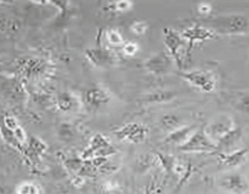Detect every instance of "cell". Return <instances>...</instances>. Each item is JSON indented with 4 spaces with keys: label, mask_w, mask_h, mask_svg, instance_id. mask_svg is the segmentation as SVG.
Segmentation results:
<instances>
[{
    "label": "cell",
    "mask_w": 249,
    "mask_h": 194,
    "mask_svg": "<svg viewBox=\"0 0 249 194\" xmlns=\"http://www.w3.org/2000/svg\"><path fill=\"white\" fill-rule=\"evenodd\" d=\"M213 28L226 34L245 33L249 28V21L247 17L241 16V15L223 16L214 19Z\"/></svg>",
    "instance_id": "cell-1"
},
{
    "label": "cell",
    "mask_w": 249,
    "mask_h": 194,
    "mask_svg": "<svg viewBox=\"0 0 249 194\" xmlns=\"http://www.w3.org/2000/svg\"><path fill=\"white\" fill-rule=\"evenodd\" d=\"M180 149L182 152L190 153H201V152H212L216 149V145L208 137L206 131H197L190 136L189 140L182 143Z\"/></svg>",
    "instance_id": "cell-2"
},
{
    "label": "cell",
    "mask_w": 249,
    "mask_h": 194,
    "mask_svg": "<svg viewBox=\"0 0 249 194\" xmlns=\"http://www.w3.org/2000/svg\"><path fill=\"white\" fill-rule=\"evenodd\" d=\"M233 128H235V125H233L232 119H230L229 116H220V118L215 119L204 131L208 135V137L216 145V142Z\"/></svg>",
    "instance_id": "cell-3"
},
{
    "label": "cell",
    "mask_w": 249,
    "mask_h": 194,
    "mask_svg": "<svg viewBox=\"0 0 249 194\" xmlns=\"http://www.w3.org/2000/svg\"><path fill=\"white\" fill-rule=\"evenodd\" d=\"M117 137L130 143H140L146 137V129L138 124H129L117 131Z\"/></svg>",
    "instance_id": "cell-4"
},
{
    "label": "cell",
    "mask_w": 249,
    "mask_h": 194,
    "mask_svg": "<svg viewBox=\"0 0 249 194\" xmlns=\"http://www.w3.org/2000/svg\"><path fill=\"white\" fill-rule=\"evenodd\" d=\"M185 79L194 86L203 90V91H213L215 87V79L213 75L207 72H191L184 75Z\"/></svg>",
    "instance_id": "cell-5"
},
{
    "label": "cell",
    "mask_w": 249,
    "mask_h": 194,
    "mask_svg": "<svg viewBox=\"0 0 249 194\" xmlns=\"http://www.w3.org/2000/svg\"><path fill=\"white\" fill-rule=\"evenodd\" d=\"M221 186L233 194H243L248 191V182L242 175L231 174L221 179Z\"/></svg>",
    "instance_id": "cell-6"
},
{
    "label": "cell",
    "mask_w": 249,
    "mask_h": 194,
    "mask_svg": "<svg viewBox=\"0 0 249 194\" xmlns=\"http://www.w3.org/2000/svg\"><path fill=\"white\" fill-rule=\"evenodd\" d=\"M241 136H242V131L240 128H233L232 130L229 131L224 137H221L220 140L216 142V149L220 148V149L225 150V152H231V148L233 146H236L238 143V141L241 140Z\"/></svg>",
    "instance_id": "cell-7"
},
{
    "label": "cell",
    "mask_w": 249,
    "mask_h": 194,
    "mask_svg": "<svg viewBox=\"0 0 249 194\" xmlns=\"http://www.w3.org/2000/svg\"><path fill=\"white\" fill-rule=\"evenodd\" d=\"M248 154V149H237L232 150V152L228 153V154H224L221 157V162H223L224 165L229 167H236L240 164H242L246 160V157Z\"/></svg>",
    "instance_id": "cell-8"
},
{
    "label": "cell",
    "mask_w": 249,
    "mask_h": 194,
    "mask_svg": "<svg viewBox=\"0 0 249 194\" xmlns=\"http://www.w3.org/2000/svg\"><path fill=\"white\" fill-rule=\"evenodd\" d=\"M88 57L97 67L107 65L114 58L108 51L104 50H89L88 51Z\"/></svg>",
    "instance_id": "cell-9"
},
{
    "label": "cell",
    "mask_w": 249,
    "mask_h": 194,
    "mask_svg": "<svg viewBox=\"0 0 249 194\" xmlns=\"http://www.w3.org/2000/svg\"><path fill=\"white\" fill-rule=\"evenodd\" d=\"M192 133H194V126L179 128L170 133V136L168 137V141H169V142L178 143V145L181 146L182 143H185L187 140H189L190 136H191Z\"/></svg>",
    "instance_id": "cell-10"
},
{
    "label": "cell",
    "mask_w": 249,
    "mask_h": 194,
    "mask_svg": "<svg viewBox=\"0 0 249 194\" xmlns=\"http://www.w3.org/2000/svg\"><path fill=\"white\" fill-rule=\"evenodd\" d=\"M147 68H150L152 72L160 73L169 67V60L164 55H157L155 57H151L148 62L146 63Z\"/></svg>",
    "instance_id": "cell-11"
},
{
    "label": "cell",
    "mask_w": 249,
    "mask_h": 194,
    "mask_svg": "<svg viewBox=\"0 0 249 194\" xmlns=\"http://www.w3.org/2000/svg\"><path fill=\"white\" fill-rule=\"evenodd\" d=\"M87 97H88V102H89L92 107H100L101 104L106 103L107 102V95L100 89L90 90V91L88 92Z\"/></svg>",
    "instance_id": "cell-12"
},
{
    "label": "cell",
    "mask_w": 249,
    "mask_h": 194,
    "mask_svg": "<svg viewBox=\"0 0 249 194\" xmlns=\"http://www.w3.org/2000/svg\"><path fill=\"white\" fill-rule=\"evenodd\" d=\"M16 194H43V189L36 182H23L16 188Z\"/></svg>",
    "instance_id": "cell-13"
},
{
    "label": "cell",
    "mask_w": 249,
    "mask_h": 194,
    "mask_svg": "<svg viewBox=\"0 0 249 194\" xmlns=\"http://www.w3.org/2000/svg\"><path fill=\"white\" fill-rule=\"evenodd\" d=\"M185 35L187 36L189 39H208L211 36H213V32L208 31L206 28H190L187 29Z\"/></svg>",
    "instance_id": "cell-14"
},
{
    "label": "cell",
    "mask_w": 249,
    "mask_h": 194,
    "mask_svg": "<svg viewBox=\"0 0 249 194\" xmlns=\"http://www.w3.org/2000/svg\"><path fill=\"white\" fill-rule=\"evenodd\" d=\"M74 97L70 96L68 94L62 95V96H60V98H58V106H60V108L63 109V111H71V109H73L74 108Z\"/></svg>",
    "instance_id": "cell-15"
},
{
    "label": "cell",
    "mask_w": 249,
    "mask_h": 194,
    "mask_svg": "<svg viewBox=\"0 0 249 194\" xmlns=\"http://www.w3.org/2000/svg\"><path fill=\"white\" fill-rule=\"evenodd\" d=\"M106 38L107 41L109 44H112V45H121V44L124 43L123 36H122V34L117 29H109V31H107Z\"/></svg>",
    "instance_id": "cell-16"
},
{
    "label": "cell",
    "mask_w": 249,
    "mask_h": 194,
    "mask_svg": "<svg viewBox=\"0 0 249 194\" xmlns=\"http://www.w3.org/2000/svg\"><path fill=\"white\" fill-rule=\"evenodd\" d=\"M236 108L242 112V113L249 114V94H246L240 97V99L236 103Z\"/></svg>",
    "instance_id": "cell-17"
},
{
    "label": "cell",
    "mask_w": 249,
    "mask_h": 194,
    "mask_svg": "<svg viewBox=\"0 0 249 194\" xmlns=\"http://www.w3.org/2000/svg\"><path fill=\"white\" fill-rule=\"evenodd\" d=\"M139 51V46L136 43H133V41H128L123 45V52L124 55L126 56H134Z\"/></svg>",
    "instance_id": "cell-18"
},
{
    "label": "cell",
    "mask_w": 249,
    "mask_h": 194,
    "mask_svg": "<svg viewBox=\"0 0 249 194\" xmlns=\"http://www.w3.org/2000/svg\"><path fill=\"white\" fill-rule=\"evenodd\" d=\"M146 29H147V23L143 21H136L131 24V31L135 34H139V35L145 33Z\"/></svg>",
    "instance_id": "cell-19"
},
{
    "label": "cell",
    "mask_w": 249,
    "mask_h": 194,
    "mask_svg": "<svg viewBox=\"0 0 249 194\" xmlns=\"http://www.w3.org/2000/svg\"><path fill=\"white\" fill-rule=\"evenodd\" d=\"M112 6H113V9H116L114 11L124 12V11H129V9L133 6V4L128 1H117L114 2V4H112Z\"/></svg>",
    "instance_id": "cell-20"
},
{
    "label": "cell",
    "mask_w": 249,
    "mask_h": 194,
    "mask_svg": "<svg viewBox=\"0 0 249 194\" xmlns=\"http://www.w3.org/2000/svg\"><path fill=\"white\" fill-rule=\"evenodd\" d=\"M212 6L207 2H202V4L198 5V12L202 15H208L211 12Z\"/></svg>",
    "instance_id": "cell-21"
}]
</instances>
